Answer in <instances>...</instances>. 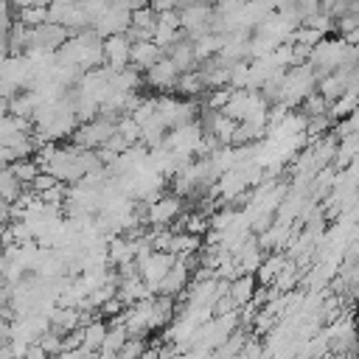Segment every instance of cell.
I'll list each match as a JSON object with an SVG mask.
<instances>
[{"label":"cell","instance_id":"obj_1","mask_svg":"<svg viewBox=\"0 0 359 359\" xmlns=\"http://www.w3.org/2000/svg\"><path fill=\"white\" fill-rule=\"evenodd\" d=\"M6 14H8V8H6V6H0V31H6V28H8V17H6Z\"/></svg>","mask_w":359,"mask_h":359}]
</instances>
